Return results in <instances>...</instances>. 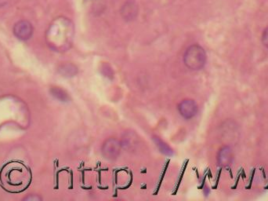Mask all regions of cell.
I'll list each match as a JSON object with an SVG mask.
<instances>
[{
	"label": "cell",
	"instance_id": "5",
	"mask_svg": "<svg viewBox=\"0 0 268 201\" xmlns=\"http://www.w3.org/2000/svg\"><path fill=\"white\" fill-rule=\"evenodd\" d=\"M13 33L21 40H28L33 34V25L28 21H18L13 26Z\"/></svg>",
	"mask_w": 268,
	"mask_h": 201
},
{
	"label": "cell",
	"instance_id": "1",
	"mask_svg": "<svg viewBox=\"0 0 268 201\" xmlns=\"http://www.w3.org/2000/svg\"><path fill=\"white\" fill-rule=\"evenodd\" d=\"M32 182V172L20 161H11L0 170V183L4 190L17 194L25 191Z\"/></svg>",
	"mask_w": 268,
	"mask_h": 201
},
{
	"label": "cell",
	"instance_id": "4",
	"mask_svg": "<svg viewBox=\"0 0 268 201\" xmlns=\"http://www.w3.org/2000/svg\"><path fill=\"white\" fill-rule=\"evenodd\" d=\"M121 147L122 146H121L119 141H118L116 138H108L103 143L102 148H101L103 156L106 159L114 161L119 155Z\"/></svg>",
	"mask_w": 268,
	"mask_h": 201
},
{
	"label": "cell",
	"instance_id": "13",
	"mask_svg": "<svg viewBox=\"0 0 268 201\" xmlns=\"http://www.w3.org/2000/svg\"><path fill=\"white\" fill-rule=\"evenodd\" d=\"M35 199L37 200H40V199H38V198H35ZM25 200H33V198H27V199H25Z\"/></svg>",
	"mask_w": 268,
	"mask_h": 201
},
{
	"label": "cell",
	"instance_id": "6",
	"mask_svg": "<svg viewBox=\"0 0 268 201\" xmlns=\"http://www.w3.org/2000/svg\"><path fill=\"white\" fill-rule=\"evenodd\" d=\"M178 111L185 119L190 120L198 113V106L193 100H183L178 105Z\"/></svg>",
	"mask_w": 268,
	"mask_h": 201
},
{
	"label": "cell",
	"instance_id": "9",
	"mask_svg": "<svg viewBox=\"0 0 268 201\" xmlns=\"http://www.w3.org/2000/svg\"><path fill=\"white\" fill-rule=\"evenodd\" d=\"M50 93L52 96H53L56 99L59 100L60 102H68L70 100L68 93L60 87H52L50 89Z\"/></svg>",
	"mask_w": 268,
	"mask_h": 201
},
{
	"label": "cell",
	"instance_id": "12",
	"mask_svg": "<svg viewBox=\"0 0 268 201\" xmlns=\"http://www.w3.org/2000/svg\"><path fill=\"white\" fill-rule=\"evenodd\" d=\"M12 1L13 0H0V7L7 6L8 4H10Z\"/></svg>",
	"mask_w": 268,
	"mask_h": 201
},
{
	"label": "cell",
	"instance_id": "2",
	"mask_svg": "<svg viewBox=\"0 0 268 201\" xmlns=\"http://www.w3.org/2000/svg\"><path fill=\"white\" fill-rule=\"evenodd\" d=\"M75 27L73 22L65 17H57L52 21L46 33L48 46L55 51L64 52L73 46Z\"/></svg>",
	"mask_w": 268,
	"mask_h": 201
},
{
	"label": "cell",
	"instance_id": "11",
	"mask_svg": "<svg viewBox=\"0 0 268 201\" xmlns=\"http://www.w3.org/2000/svg\"><path fill=\"white\" fill-rule=\"evenodd\" d=\"M262 42L263 44L265 45L268 49V28L265 29L262 35Z\"/></svg>",
	"mask_w": 268,
	"mask_h": 201
},
{
	"label": "cell",
	"instance_id": "7",
	"mask_svg": "<svg viewBox=\"0 0 268 201\" xmlns=\"http://www.w3.org/2000/svg\"><path fill=\"white\" fill-rule=\"evenodd\" d=\"M58 72L60 74L65 77H73L75 76H77L78 73V68L73 64L67 63L64 64V65H61L59 69H58Z\"/></svg>",
	"mask_w": 268,
	"mask_h": 201
},
{
	"label": "cell",
	"instance_id": "10",
	"mask_svg": "<svg viewBox=\"0 0 268 201\" xmlns=\"http://www.w3.org/2000/svg\"><path fill=\"white\" fill-rule=\"evenodd\" d=\"M137 11L136 6L132 3H127V6H124L123 14L124 17L126 19L131 20L133 17H135V14H137Z\"/></svg>",
	"mask_w": 268,
	"mask_h": 201
},
{
	"label": "cell",
	"instance_id": "3",
	"mask_svg": "<svg viewBox=\"0 0 268 201\" xmlns=\"http://www.w3.org/2000/svg\"><path fill=\"white\" fill-rule=\"evenodd\" d=\"M206 53L199 45L189 46L184 54V63L191 70H201L206 63Z\"/></svg>",
	"mask_w": 268,
	"mask_h": 201
},
{
	"label": "cell",
	"instance_id": "8",
	"mask_svg": "<svg viewBox=\"0 0 268 201\" xmlns=\"http://www.w3.org/2000/svg\"><path fill=\"white\" fill-rule=\"evenodd\" d=\"M153 140H154L156 146L158 147V150H159V151L161 152L162 154L166 156L173 155V150L168 146L166 142H164L161 138H158V137L154 136L153 137Z\"/></svg>",
	"mask_w": 268,
	"mask_h": 201
}]
</instances>
